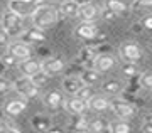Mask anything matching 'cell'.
Masks as SVG:
<instances>
[{"instance_id": "1", "label": "cell", "mask_w": 152, "mask_h": 133, "mask_svg": "<svg viewBox=\"0 0 152 133\" xmlns=\"http://www.w3.org/2000/svg\"><path fill=\"white\" fill-rule=\"evenodd\" d=\"M31 19H32V25L41 27V29H46V27H51L53 24L58 22L59 12L51 5H42V7L34 9L32 14H31Z\"/></svg>"}, {"instance_id": "2", "label": "cell", "mask_w": 152, "mask_h": 133, "mask_svg": "<svg viewBox=\"0 0 152 133\" xmlns=\"http://www.w3.org/2000/svg\"><path fill=\"white\" fill-rule=\"evenodd\" d=\"M14 89L27 100H34L41 94V86L36 84L32 78H27V76H20L17 81H14Z\"/></svg>"}, {"instance_id": "3", "label": "cell", "mask_w": 152, "mask_h": 133, "mask_svg": "<svg viewBox=\"0 0 152 133\" xmlns=\"http://www.w3.org/2000/svg\"><path fill=\"white\" fill-rule=\"evenodd\" d=\"M22 19L20 15L14 14L12 10H7L5 14H2V19H0V24H2V29H5L9 32L10 37H15V36H20L22 32Z\"/></svg>"}, {"instance_id": "4", "label": "cell", "mask_w": 152, "mask_h": 133, "mask_svg": "<svg viewBox=\"0 0 152 133\" xmlns=\"http://www.w3.org/2000/svg\"><path fill=\"white\" fill-rule=\"evenodd\" d=\"M110 110L117 115L118 120H130V118L135 115V106L130 105L129 101L122 100V98L110 100Z\"/></svg>"}, {"instance_id": "5", "label": "cell", "mask_w": 152, "mask_h": 133, "mask_svg": "<svg viewBox=\"0 0 152 133\" xmlns=\"http://www.w3.org/2000/svg\"><path fill=\"white\" fill-rule=\"evenodd\" d=\"M118 54H120V57L124 59L125 63L137 64L142 59V49H140V46H139L137 42H130V41H127V42H124L122 46H120V47H118Z\"/></svg>"}, {"instance_id": "6", "label": "cell", "mask_w": 152, "mask_h": 133, "mask_svg": "<svg viewBox=\"0 0 152 133\" xmlns=\"http://www.w3.org/2000/svg\"><path fill=\"white\" fill-rule=\"evenodd\" d=\"M7 52L14 56V57L22 63V61H27V59L32 57V47H31V44L27 42H22V41H14L7 46Z\"/></svg>"}, {"instance_id": "7", "label": "cell", "mask_w": 152, "mask_h": 133, "mask_svg": "<svg viewBox=\"0 0 152 133\" xmlns=\"http://www.w3.org/2000/svg\"><path fill=\"white\" fill-rule=\"evenodd\" d=\"M115 66H117V57L107 52V54H96V57L93 59L90 69H95V71H98V73L103 74V73L112 71Z\"/></svg>"}, {"instance_id": "8", "label": "cell", "mask_w": 152, "mask_h": 133, "mask_svg": "<svg viewBox=\"0 0 152 133\" xmlns=\"http://www.w3.org/2000/svg\"><path fill=\"white\" fill-rule=\"evenodd\" d=\"M19 41L27 42V44L44 42V41H46V32H44V29H41V27L31 25V27H27V29H24V32L19 36Z\"/></svg>"}, {"instance_id": "9", "label": "cell", "mask_w": 152, "mask_h": 133, "mask_svg": "<svg viewBox=\"0 0 152 133\" xmlns=\"http://www.w3.org/2000/svg\"><path fill=\"white\" fill-rule=\"evenodd\" d=\"M63 105H64L66 111L69 113V115H73V116L85 115V113H86V110H90L88 101H85V100H81V98H78V96H69V98L63 103Z\"/></svg>"}, {"instance_id": "10", "label": "cell", "mask_w": 152, "mask_h": 133, "mask_svg": "<svg viewBox=\"0 0 152 133\" xmlns=\"http://www.w3.org/2000/svg\"><path fill=\"white\" fill-rule=\"evenodd\" d=\"M98 34H100V31L95 22H81L75 29V36L81 41H93L98 37Z\"/></svg>"}, {"instance_id": "11", "label": "cell", "mask_w": 152, "mask_h": 133, "mask_svg": "<svg viewBox=\"0 0 152 133\" xmlns=\"http://www.w3.org/2000/svg\"><path fill=\"white\" fill-rule=\"evenodd\" d=\"M42 71L48 76H56L64 71V61L61 57H48L42 61Z\"/></svg>"}, {"instance_id": "12", "label": "cell", "mask_w": 152, "mask_h": 133, "mask_svg": "<svg viewBox=\"0 0 152 133\" xmlns=\"http://www.w3.org/2000/svg\"><path fill=\"white\" fill-rule=\"evenodd\" d=\"M19 71L22 73V76H27V78H32L37 73L42 71V63H39L36 59H27V61H22L19 63Z\"/></svg>"}, {"instance_id": "13", "label": "cell", "mask_w": 152, "mask_h": 133, "mask_svg": "<svg viewBox=\"0 0 152 133\" xmlns=\"http://www.w3.org/2000/svg\"><path fill=\"white\" fill-rule=\"evenodd\" d=\"M100 14H102L100 7H98L96 4L90 2V4H86V5L80 7V15L78 17H80L83 22H95V19L100 17Z\"/></svg>"}, {"instance_id": "14", "label": "cell", "mask_w": 152, "mask_h": 133, "mask_svg": "<svg viewBox=\"0 0 152 133\" xmlns=\"http://www.w3.org/2000/svg\"><path fill=\"white\" fill-rule=\"evenodd\" d=\"M26 108H27V103L24 101V100H10V101L5 103V106H4V113L9 115V116H19L22 113L26 111Z\"/></svg>"}, {"instance_id": "15", "label": "cell", "mask_w": 152, "mask_h": 133, "mask_svg": "<svg viewBox=\"0 0 152 133\" xmlns=\"http://www.w3.org/2000/svg\"><path fill=\"white\" fill-rule=\"evenodd\" d=\"M9 10H12L14 14H17V15H20L22 19L24 17H27L32 14L34 7L31 2H17V0H10L9 2Z\"/></svg>"}, {"instance_id": "16", "label": "cell", "mask_w": 152, "mask_h": 133, "mask_svg": "<svg viewBox=\"0 0 152 133\" xmlns=\"http://www.w3.org/2000/svg\"><path fill=\"white\" fill-rule=\"evenodd\" d=\"M80 7L81 5H78L75 0H64L59 5V14L64 15L66 19H75L80 15Z\"/></svg>"}, {"instance_id": "17", "label": "cell", "mask_w": 152, "mask_h": 133, "mask_svg": "<svg viewBox=\"0 0 152 133\" xmlns=\"http://www.w3.org/2000/svg\"><path fill=\"white\" fill-rule=\"evenodd\" d=\"M88 106H90V110H93V111L96 113H103L107 111L110 108V100L107 98V96H100V94H95L88 101Z\"/></svg>"}, {"instance_id": "18", "label": "cell", "mask_w": 152, "mask_h": 133, "mask_svg": "<svg viewBox=\"0 0 152 133\" xmlns=\"http://www.w3.org/2000/svg\"><path fill=\"white\" fill-rule=\"evenodd\" d=\"M63 103H64L63 101V94L59 91H49L44 96V106L49 108V110H58Z\"/></svg>"}, {"instance_id": "19", "label": "cell", "mask_w": 152, "mask_h": 133, "mask_svg": "<svg viewBox=\"0 0 152 133\" xmlns=\"http://www.w3.org/2000/svg\"><path fill=\"white\" fill-rule=\"evenodd\" d=\"M80 79H81L83 84L93 86V84H96V83L102 81V73H98V71H95V69L86 68V69H83L81 73H80Z\"/></svg>"}, {"instance_id": "20", "label": "cell", "mask_w": 152, "mask_h": 133, "mask_svg": "<svg viewBox=\"0 0 152 133\" xmlns=\"http://www.w3.org/2000/svg\"><path fill=\"white\" fill-rule=\"evenodd\" d=\"M31 123H32L34 130H37L41 133H48V130L53 126V123H51V118L46 116V115H34L31 118Z\"/></svg>"}, {"instance_id": "21", "label": "cell", "mask_w": 152, "mask_h": 133, "mask_svg": "<svg viewBox=\"0 0 152 133\" xmlns=\"http://www.w3.org/2000/svg\"><path fill=\"white\" fill-rule=\"evenodd\" d=\"M81 86H83V83L80 78H64L63 79V89L71 96H75L78 91L81 89Z\"/></svg>"}, {"instance_id": "22", "label": "cell", "mask_w": 152, "mask_h": 133, "mask_svg": "<svg viewBox=\"0 0 152 133\" xmlns=\"http://www.w3.org/2000/svg\"><path fill=\"white\" fill-rule=\"evenodd\" d=\"M88 133H110V123H107V120H103V118L90 120Z\"/></svg>"}, {"instance_id": "23", "label": "cell", "mask_w": 152, "mask_h": 133, "mask_svg": "<svg viewBox=\"0 0 152 133\" xmlns=\"http://www.w3.org/2000/svg\"><path fill=\"white\" fill-rule=\"evenodd\" d=\"M122 89H124V84L117 79H107L102 83V91H103L105 94L115 96V94H118Z\"/></svg>"}, {"instance_id": "24", "label": "cell", "mask_w": 152, "mask_h": 133, "mask_svg": "<svg viewBox=\"0 0 152 133\" xmlns=\"http://www.w3.org/2000/svg\"><path fill=\"white\" fill-rule=\"evenodd\" d=\"M103 9H108V10L115 12L117 15H122V14H125L129 10V5L125 4L124 0H105Z\"/></svg>"}, {"instance_id": "25", "label": "cell", "mask_w": 152, "mask_h": 133, "mask_svg": "<svg viewBox=\"0 0 152 133\" xmlns=\"http://www.w3.org/2000/svg\"><path fill=\"white\" fill-rule=\"evenodd\" d=\"M69 128L73 130V132H76V133H86L88 128H90V120H86L83 115H78V116L73 118Z\"/></svg>"}, {"instance_id": "26", "label": "cell", "mask_w": 152, "mask_h": 133, "mask_svg": "<svg viewBox=\"0 0 152 133\" xmlns=\"http://www.w3.org/2000/svg\"><path fill=\"white\" fill-rule=\"evenodd\" d=\"M96 49L93 47H83L81 51H80V54H78V61L81 64H90V68H91V63L93 59L96 57Z\"/></svg>"}, {"instance_id": "27", "label": "cell", "mask_w": 152, "mask_h": 133, "mask_svg": "<svg viewBox=\"0 0 152 133\" xmlns=\"http://www.w3.org/2000/svg\"><path fill=\"white\" fill-rule=\"evenodd\" d=\"M130 125L127 123V120H118V121L110 123V133H130Z\"/></svg>"}, {"instance_id": "28", "label": "cell", "mask_w": 152, "mask_h": 133, "mask_svg": "<svg viewBox=\"0 0 152 133\" xmlns=\"http://www.w3.org/2000/svg\"><path fill=\"white\" fill-rule=\"evenodd\" d=\"M75 96H78V98H81V100H85V101H90L93 96H95V88L93 86H86V84H83L81 86V89L78 91Z\"/></svg>"}, {"instance_id": "29", "label": "cell", "mask_w": 152, "mask_h": 133, "mask_svg": "<svg viewBox=\"0 0 152 133\" xmlns=\"http://www.w3.org/2000/svg\"><path fill=\"white\" fill-rule=\"evenodd\" d=\"M139 83H140V86L144 88V89L152 91V71H145V73H142Z\"/></svg>"}, {"instance_id": "30", "label": "cell", "mask_w": 152, "mask_h": 133, "mask_svg": "<svg viewBox=\"0 0 152 133\" xmlns=\"http://www.w3.org/2000/svg\"><path fill=\"white\" fill-rule=\"evenodd\" d=\"M12 89H14V83L10 79L4 78V76H0V96L9 93V91H12Z\"/></svg>"}, {"instance_id": "31", "label": "cell", "mask_w": 152, "mask_h": 133, "mask_svg": "<svg viewBox=\"0 0 152 133\" xmlns=\"http://www.w3.org/2000/svg\"><path fill=\"white\" fill-rule=\"evenodd\" d=\"M122 74L127 76V78H132V76L137 74V66L134 63H125L124 68H122Z\"/></svg>"}, {"instance_id": "32", "label": "cell", "mask_w": 152, "mask_h": 133, "mask_svg": "<svg viewBox=\"0 0 152 133\" xmlns=\"http://www.w3.org/2000/svg\"><path fill=\"white\" fill-rule=\"evenodd\" d=\"M100 17H102V20H105V22H113L118 15H117L115 12L108 10V9H103V10H102V14H100Z\"/></svg>"}, {"instance_id": "33", "label": "cell", "mask_w": 152, "mask_h": 133, "mask_svg": "<svg viewBox=\"0 0 152 133\" xmlns=\"http://www.w3.org/2000/svg\"><path fill=\"white\" fill-rule=\"evenodd\" d=\"M0 133H20V130L5 121V123H0Z\"/></svg>"}, {"instance_id": "34", "label": "cell", "mask_w": 152, "mask_h": 133, "mask_svg": "<svg viewBox=\"0 0 152 133\" xmlns=\"http://www.w3.org/2000/svg\"><path fill=\"white\" fill-rule=\"evenodd\" d=\"M9 44H10V36H9V32L0 27V47L9 46Z\"/></svg>"}, {"instance_id": "35", "label": "cell", "mask_w": 152, "mask_h": 133, "mask_svg": "<svg viewBox=\"0 0 152 133\" xmlns=\"http://www.w3.org/2000/svg\"><path fill=\"white\" fill-rule=\"evenodd\" d=\"M49 79V76L46 74V73H44V71H41V73H37V74L36 76H32V81L34 83H36V84H44V83H46V81Z\"/></svg>"}, {"instance_id": "36", "label": "cell", "mask_w": 152, "mask_h": 133, "mask_svg": "<svg viewBox=\"0 0 152 133\" xmlns=\"http://www.w3.org/2000/svg\"><path fill=\"white\" fill-rule=\"evenodd\" d=\"M4 64H5V66H15V64H19V61H17L14 56H10V54L7 52L5 57H4Z\"/></svg>"}, {"instance_id": "37", "label": "cell", "mask_w": 152, "mask_h": 133, "mask_svg": "<svg viewBox=\"0 0 152 133\" xmlns=\"http://www.w3.org/2000/svg\"><path fill=\"white\" fill-rule=\"evenodd\" d=\"M142 25L145 31H152V15H147L142 19Z\"/></svg>"}, {"instance_id": "38", "label": "cell", "mask_w": 152, "mask_h": 133, "mask_svg": "<svg viewBox=\"0 0 152 133\" xmlns=\"http://www.w3.org/2000/svg\"><path fill=\"white\" fill-rule=\"evenodd\" d=\"M135 7H152V0H135L134 2V9Z\"/></svg>"}, {"instance_id": "39", "label": "cell", "mask_w": 152, "mask_h": 133, "mask_svg": "<svg viewBox=\"0 0 152 133\" xmlns=\"http://www.w3.org/2000/svg\"><path fill=\"white\" fill-rule=\"evenodd\" d=\"M48 133H64V128L59 126V125H53V126L48 130Z\"/></svg>"}, {"instance_id": "40", "label": "cell", "mask_w": 152, "mask_h": 133, "mask_svg": "<svg viewBox=\"0 0 152 133\" xmlns=\"http://www.w3.org/2000/svg\"><path fill=\"white\" fill-rule=\"evenodd\" d=\"M140 132L142 133H152V123H142V126H140Z\"/></svg>"}, {"instance_id": "41", "label": "cell", "mask_w": 152, "mask_h": 133, "mask_svg": "<svg viewBox=\"0 0 152 133\" xmlns=\"http://www.w3.org/2000/svg\"><path fill=\"white\" fill-rule=\"evenodd\" d=\"M142 31H144V25H142V22H137V24H134V25H132V32H135V34H140Z\"/></svg>"}, {"instance_id": "42", "label": "cell", "mask_w": 152, "mask_h": 133, "mask_svg": "<svg viewBox=\"0 0 152 133\" xmlns=\"http://www.w3.org/2000/svg\"><path fill=\"white\" fill-rule=\"evenodd\" d=\"M46 2H48V0H31V4H32L34 9H37V7H42V5H48Z\"/></svg>"}, {"instance_id": "43", "label": "cell", "mask_w": 152, "mask_h": 133, "mask_svg": "<svg viewBox=\"0 0 152 133\" xmlns=\"http://www.w3.org/2000/svg\"><path fill=\"white\" fill-rule=\"evenodd\" d=\"M144 121H145V123H152V113H147L145 116H144Z\"/></svg>"}, {"instance_id": "44", "label": "cell", "mask_w": 152, "mask_h": 133, "mask_svg": "<svg viewBox=\"0 0 152 133\" xmlns=\"http://www.w3.org/2000/svg\"><path fill=\"white\" fill-rule=\"evenodd\" d=\"M78 5H86V4H90V0H75Z\"/></svg>"}, {"instance_id": "45", "label": "cell", "mask_w": 152, "mask_h": 133, "mask_svg": "<svg viewBox=\"0 0 152 133\" xmlns=\"http://www.w3.org/2000/svg\"><path fill=\"white\" fill-rule=\"evenodd\" d=\"M17 2H31V0H17Z\"/></svg>"}, {"instance_id": "46", "label": "cell", "mask_w": 152, "mask_h": 133, "mask_svg": "<svg viewBox=\"0 0 152 133\" xmlns=\"http://www.w3.org/2000/svg\"><path fill=\"white\" fill-rule=\"evenodd\" d=\"M54 2H59V4H63V2H64V0H54Z\"/></svg>"}, {"instance_id": "47", "label": "cell", "mask_w": 152, "mask_h": 133, "mask_svg": "<svg viewBox=\"0 0 152 133\" xmlns=\"http://www.w3.org/2000/svg\"><path fill=\"white\" fill-rule=\"evenodd\" d=\"M149 47H151V49H152V41H151V42H149Z\"/></svg>"}, {"instance_id": "48", "label": "cell", "mask_w": 152, "mask_h": 133, "mask_svg": "<svg viewBox=\"0 0 152 133\" xmlns=\"http://www.w3.org/2000/svg\"><path fill=\"white\" fill-rule=\"evenodd\" d=\"M0 14H2V9H0Z\"/></svg>"}]
</instances>
